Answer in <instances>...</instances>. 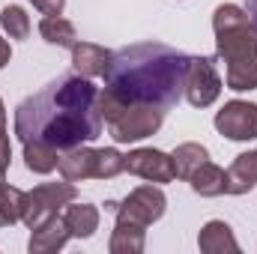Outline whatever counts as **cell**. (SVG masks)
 <instances>
[{
	"label": "cell",
	"instance_id": "obj_1",
	"mask_svg": "<svg viewBox=\"0 0 257 254\" xmlns=\"http://www.w3.org/2000/svg\"><path fill=\"white\" fill-rule=\"evenodd\" d=\"M15 135L21 144L72 150L102 135L99 87L84 75H60L15 108Z\"/></svg>",
	"mask_w": 257,
	"mask_h": 254
},
{
	"label": "cell",
	"instance_id": "obj_2",
	"mask_svg": "<svg viewBox=\"0 0 257 254\" xmlns=\"http://www.w3.org/2000/svg\"><path fill=\"white\" fill-rule=\"evenodd\" d=\"M189 54L165 42H138L114 51L99 96L123 105H153L171 111L186 90Z\"/></svg>",
	"mask_w": 257,
	"mask_h": 254
},
{
	"label": "cell",
	"instance_id": "obj_3",
	"mask_svg": "<svg viewBox=\"0 0 257 254\" xmlns=\"http://www.w3.org/2000/svg\"><path fill=\"white\" fill-rule=\"evenodd\" d=\"M215 51L227 63L224 84L227 90L248 93L257 90V30L248 12L236 3H221L212 12Z\"/></svg>",
	"mask_w": 257,
	"mask_h": 254
},
{
	"label": "cell",
	"instance_id": "obj_4",
	"mask_svg": "<svg viewBox=\"0 0 257 254\" xmlns=\"http://www.w3.org/2000/svg\"><path fill=\"white\" fill-rule=\"evenodd\" d=\"M99 114L117 144H135V141L156 135L165 123L168 111L153 108V105H123V102L99 96Z\"/></svg>",
	"mask_w": 257,
	"mask_h": 254
},
{
	"label": "cell",
	"instance_id": "obj_5",
	"mask_svg": "<svg viewBox=\"0 0 257 254\" xmlns=\"http://www.w3.org/2000/svg\"><path fill=\"white\" fill-rule=\"evenodd\" d=\"M75 197H78V191H75V183H69V180H63V183H42L33 191H24L21 221L33 230L42 221L60 215V209H63L66 203H72Z\"/></svg>",
	"mask_w": 257,
	"mask_h": 254
},
{
	"label": "cell",
	"instance_id": "obj_6",
	"mask_svg": "<svg viewBox=\"0 0 257 254\" xmlns=\"http://www.w3.org/2000/svg\"><path fill=\"white\" fill-rule=\"evenodd\" d=\"M183 96L189 99L192 108H209L221 96V75L212 63V57H189Z\"/></svg>",
	"mask_w": 257,
	"mask_h": 254
},
{
	"label": "cell",
	"instance_id": "obj_7",
	"mask_svg": "<svg viewBox=\"0 0 257 254\" xmlns=\"http://www.w3.org/2000/svg\"><path fill=\"white\" fill-rule=\"evenodd\" d=\"M165 206H168V197L159 186H138L135 191H128V197L123 203H117L114 215L132 221V224H141V227H150L153 221H159L165 215Z\"/></svg>",
	"mask_w": 257,
	"mask_h": 254
},
{
	"label": "cell",
	"instance_id": "obj_8",
	"mask_svg": "<svg viewBox=\"0 0 257 254\" xmlns=\"http://www.w3.org/2000/svg\"><path fill=\"white\" fill-rule=\"evenodd\" d=\"M215 129L230 141H254L257 138V105L245 99L224 102V108L215 114Z\"/></svg>",
	"mask_w": 257,
	"mask_h": 254
},
{
	"label": "cell",
	"instance_id": "obj_9",
	"mask_svg": "<svg viewBox=\"0 0 257 254\" xmlns=\"http://www.w3.org/2000/svg\"><path fill=\"white\" fill-rule=\"evenodd\" d=\"M126 171L147 180V183H171L177 180V171H174V159L162 150H153V147H141V150H132L126 156Z\"/></svg>",
	"mask_w": 257,
	"mask_h": 254
},
{
	"label": "cell",
	"instance_id": "obj_10",
	"mask_svg": "<svg viewBox=\"0 0 257 254\" xmlns=\"http://www.w3.org/2000/svg\"><path fill=\"white\" fill-rule=\"evenodd\" d=\"M69 227H66L63 215H54V218H48V221H42L39 227H33L30 230V242H27V248L30 254H51V251H60L66 242H69Z\"/></svg>",
	"mask_w": 257,
	"mask_h": 254
},
{
	"label": "cell",
	"instance_id": "obj_11",
	"mask_svg": "<svg viewBox=\"0 0 257 254\" xmlns=\"http://www.w3.org/2000/svg\"><path fill=\"white\" fill-rule=\"evenodd\" d=\"M111 57H114V51H108V48H102L96 42H75V48H72V66L84 78L105 75L108 66H111Z\"/></svg>",
	"mask_w": 257,
	"mask_h": 254
},
{
	"label": "cell",
	"instance_id": "obj_12",
	"mask_svg": "<svg viewBox=\"0 0 257 254\" xmlns=\"http://www.w3.org/2000/svg\"><path fill=\"white\" fill-rule=\"evenodd\" d=\"M93 162H96V150L87 144H78V147L60 153L57 171L69 183H84V180H93Z\"/></svg>",
	"mask_w": 257,
	"mask_h": 254
},
{
	"label": "cell",
	"instance_id": "obj_13",
	"mask_svg": "<svg viewBox=\"0 0 257 254\" xmlns=\"http://www.w3.org/2000/svg\"><path fill=\"white\" fill-rule=\"evenodd\" d=\"M197 248L203 254H239V242H236V236H233L227 221L212 218V221H206L200 227Z\"/></svg>",
	"mask_w": 257,
	"mask_h": 254
},
{
	"label": "cell",
	"instance_id": "obj_14",
	"mask_svg": "<svg viewBox=\"0 0 257 254\" xmlns=\"http://www.w3.org/2000/svg\"><path fill=\"white\" fill-rule=\"evenodd\" d=\"M257 186V150L239 153L227 168V191L224 194H248Z\"/></svg>",
	"mask_w": 257,
	"mask_h": 254
},
{
	"label": "cell",
	"instance_id": "obj_15",
	"mask_svg": "<svg viewBox=\"0 0 257 254\" xmlns=\"http://www.w3.org/2000/svg\"><path fill=\"white\" fill-rule=\"evenodd\" d=\"M63 221L75 239H87L99 230V209L93 203H75L72 200L63 209Z\"/></svg>",
	"mask_w": 257,
	"mask_h": 254
},
{
	"label": "cell",
	"instance_id": "obj_16",
	"mask_svg": "<svg viewBox=\"0 0 257 254\" xmlns=\"http://www.w3.org/2000/svg\"><path fill=\"white\" fill-rule=\"evenodd\" d=\"M144 242H147V227L117 218L108 248H111V254H141L144 251Z\"/></svg>",
	"mask_w": 257,
	"mask_h": 254
},
{
	"label": "cell",
	"instance_id": "obj_17",
	"mask_svg": "<svg viewBox=\"0 0 257 254\" xmlns=\"http://www.w3.org/2000/svg\"><path fill=\"white\" fill-rule=\"evenodd\" d=\"M189 183H192L194 194H200V197H218L227 191V171L212 162H203L189 177Z\"/></svg>",
	"mask_w": 257,
	"mask_h": 254
},
{
	"label": "cell",
	"instance_id": "obj_18",
	"mask_svg": "<svg viewBox=\"0 0 257 254\" xmlns=\"http://www.w3.org/2000/svg\"><path fill=\"white\" fill-rule=\"evenodd\" d=\"M39 33H42V39L48 42V45H57V48H75V42H78V33H75V27H72V21H66L60 15H45L42 21H39Z\"/></svg>",
	"mask_w": 257,
	"mask_h": 254
},
{
	"label": "cell",
	"instance_id": "obj_19",
	"mask_svg": "<svg viewBox=\"0 0 257 254\" xmlns=\"http://www.w3.org/2000/svg\"><path fill=\"white\" fill-rule=\"evenodd\" d=\"M171 159H174L177 177H180V180H189L203 162H209V150H206L203 144H180V147L171 153Z\"/></svg>",
	"mask_w": 257,
	"mask_h": 254
},
{
	"label": "cell",
	"instance_id": "obj_20",
	"mask_svg": "<svg viewBox=\"0 0 257 254\" xmlns=\"http://www.w3.org/2000/svg\"><path fill=\"white\" fill-rule=\"evenodd\" d=\"M126 171V156L114 147L96 150V162H93V180H114Z\"/></svg>",
	"mask_w": 257,
	"mask_h": 254
},
{
	"label": "cell",
	"instance_id": "obj_21",
	"mask_svg": "<svg viewBox=\"0 0 257 254\" xmlns=\"http://www.w3.org/2000/svg\"><path fill=\"white\" fill-rule=\"evenodd\" d=\"M21 209H24V191L3 183L0 186V227L21 221Z\"/></svg>",
	"mask_w": 257,
	"mask_h": 254
},
{
	"label": "cell",
	"instance_id": "obj_22",
	"mask_svg": "<svg viewBox=\"0 0 257 254\" xmlns=\"http://www.w3.org/2000/svg\"><path fill=\"white\" fill-rule=\"evenodd\" d=\"M0 24H3L9 39H27L30 36V18L21 6H6L0 12Z\"/></svg>",
	"mask_w": 257,
	"mask_h": 254
},
{
	"label": "cell",
	"instance_id": "obj_23",
	"mask_svg": "<svg viewBox=\"0 0 257 254\" xmlns=\"http://www.w3.org/2000/svg\"><path fill=\"white\" fill-rule=\"evenodd\" d=\"M9 162H12V147H9V132L0 129V186L6 183V171H9Z\"/></svg>",
	"mask_w": 257,
	"mask_h": 254
},
{
	"label": "cell",
	"instance_id": "obj_24",
	"mask_svg": "<svg viewBox=\"0 0 257 254\" xmlns=\"http://www.w3.org/2000/svg\"><path fill=\"white\" fill-rule=\"evenodd\" d=\"M39 12H45V15H60L66 6V0H30Z\"/></svg>",
	"mask_w": 257,
	"mask_h": 254
},
{
	"label": "cell",
	"instance_id": "obj_25",
	"mask_svg": "<svg viewBox=\"0 0 257 254\" xmlns=\"http://www.w3.org/2000/svg\"><path fill=\"white\" fill-rule=\"evenodd\" d=\"M9 57H12V48H9V42H6V39H0V69L9 63Z\"/></svg>",
	"mask_w": 257,
	"mask_h": 254
},
{
	"label": "cell",
	"instance_id": "obj_26",
	"mask_svg": "<svg viewBox=\"0 0 257 254\" xmlns=\"http://www.w3.org/2000/svg\"><path fill=\"white\" fill-rule=\"evenodd\" d=\"M248 18H251V24H254V30H257V0H248Z\"/></svg>",
	"mask_w": 257,
	"mask_h": 254
},
{
	"label": "cell",
	"instance_id": "obj_27",
	"mask_svg": "<svg viewBox=\"0 0 257 254\" xmlns=\"http://www.w3.org/2000/svg\"><path fill=\"white\" fill-rule=\"evenodd\" d=\"M0 129H6V108H3V99H0Z\"/></svg>",
	"mask_w": 257,
	"mask_h": 254
}]
</instances>
